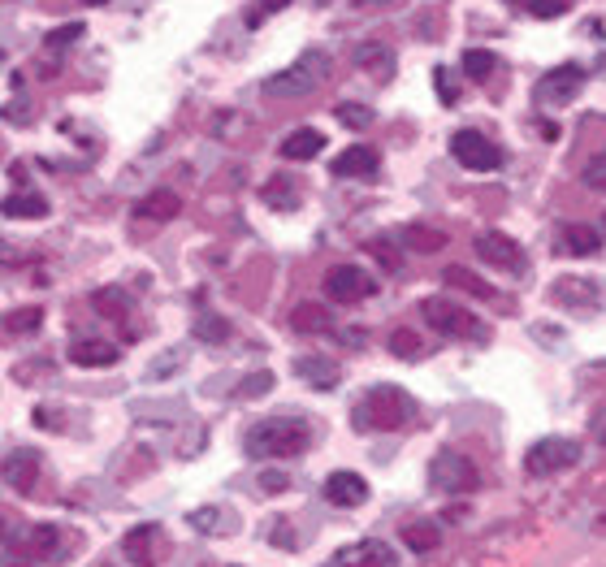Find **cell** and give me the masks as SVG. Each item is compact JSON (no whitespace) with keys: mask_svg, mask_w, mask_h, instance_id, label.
Returning <instances> with one entry per match:
<instances>
[{"mask_svg":"<svg viewBox=\"0 0 606 567\" xmlns=\"http://www.w3.org/2000/svg\"><path fill=\"white\" fill-rule=\"evenodd\" d=\"M477 256L485 260V265L503 269V273H520V269H524V252H520V243H516V239H507V234H498V230L477 234Z\"/></svg>","mask_w":606,"mask_h":567,"instance_id":"9c48e42d","label":"cell"},{"mask_svg":"<svg viewBox=\"0 0 606 567\" xmlns=\"http://www.w3.org/2000/svg\"><path fill=\"white\" fill-rule=\"evenodd\" d=\"M286 5H291V0H260V13H278Z\"/></svg>","mask_w":606,"mask_h":567,"instance_id":"7bdbcfd3","label":"cell"},{"mask_svg":"<svg viewBox=\"0 0 606 567\" xmlns=\"http://www.w3.org/2000/svg\"><path fill=\"white\" fill-rule=\"evenodd\" d=\"M433 83H438L442 104H455V87H451V74H446V65H438V70H433Z\"/></svg>","mask_w":606,"mask_h":567,"instance_id":"ab89813d","label":"cell"},{"mask_svg":"<svg viewBox=\"0 0 606 567\" xmlns=\"http://www.w3.org/2000/svg\"><path fill=\"white\" fill-rule=\"evenodd\" d=\"M581 83H585V70H581V65H559V70H550V74L542 78L537 96L563 104V100H572L576 91H581Z\"/></svg>","mask_w":606,"mask_h":567,"instance_id":"2e32d148","label":"cell"},{"mask_svg":"<svg viewBox=\"0 0 606 567\" xmlns=\"http://www.w3.org/2000/svg\"><path fill=\"white\" fill-rule=\"evenodd\" d=\"M494 70H498V57H494L490 48H468L464 52V74L472 78V83H485Z\"/></svg>","mask_w":606,"mask_h":567,"instance_id":"83f0119b","label":"cell"},{"mask_svg":"<svg viewBox=\"0 0 606 567\" xmlns=\"http://www.w3.org/2000/svg\"><path fill=\"white\" fill-rule=\"evenodd\" d=\"M511 5H524V0H511Z\"/></svg>","mask_w":606,"mask_h":567,"instance_id":"7dc6e473","label":"cell"},{"mask_svg":"<svg viewBox=\"0 0 606 567\" xmlns=\"http://www.w3.org/2000/svg\"><path fill=\"white\" fill-rule=\"evenodd\" d=\"M355 65L368 70L373 78H390L394 74V52L386 44H377V39H368V44L355 48Z\"/></svg>","mask_w":606,"mask_h":567,"instance_id":"44dd1931","label":"cell"},{"mask_svg":"<svg viewBox=\"0 0 606 567\" xmlns=\"http://www.w3.org/2000/svg\"><path fill=\"white\" fill-rule=\"evenodd\" d=\"M429 485L438 494H451V498H459V494H472L481 485V472H477V464H472L468 455H459V451H438L433 455V464H429Z\"/></svg>","mask_w":606,"mask_h":567,"instance_id":"5b68a950","label":"cell"},{"mask_svg":"<svg viewBox=\"0 0 606 567\" xmlns=\"http://www.w3.org/2000/svg\"><path fill=\"white\" fill-rule=\"evenodd\" d=\"M70 360L78 368H113L117 360H122V347H117V342H104V338H74Z\"/></svg>","mask_w":606,"mask_h":567,"instance_id":"5bb4252c","label":"cell"},{"mask_svg":"<svg viewBox=\"0 0 606 567\" xmlns=\"http://www.w3.org/2000/svg\"><path fill=\"white\" fill-rule=\"evenodd\" d=\"M329 567H394V546H386L381 537H364V542L342 546Z\"/></svg>","mask_w":606,"mask_h":567,"instance_id":"7c38bea8","label":"cell"},{"mask_svg":"<svg viewBox=\"0 0 606 567\" xmlns=\"http://www.w3.org/2000/svg\"><path fill=\"white\" fill-rule=\"evenodd\" d=\"M260 200L269 208H278V213H291V208H299V191H295L291 178H269L265 187H260Z\"/></svg>","mask_w":606,"mask_h":567,"instance_id":"d4e9b609","label":"cell"},{"mask_svg":"<svg viewBox=\"0 0 606 567\" xmlns=\"http://www.w3.org/2000/svg\"><path fill=\"white\" fill-rule=\"evenodd\" d=\"M360 9H377V5H390V0H355Z\"/></svg>","mask_w":606,"mask_h":567,"instance_id":"ee69618b","label":"cell"},{"mask_svg":"<svg viewBox=\"0 0 606 567\" xmlns=\"http://www.w3.org/2000/svg\"><path fill=\"white\" fill-rule=\"evenodd\" d=\"M572 464H581V442H572V438H542L524 455L529 477H555V472L572 468Z\"/></svg>","mask_w":606,"mask_h":567,"instance_id":"8992f818","label":"cell"},{"mask_svg":"<svg viewBox=\"0 0 606 567\" xmlns=\"http://www.w3.org/2000/svg\"><path fill=\"white\" fill-rule=\"evenodd\" d=\"M602 247V234L594 226H585V221H572L568 230H563V252L568 256H594Z\"/></svg>","mask_w":606,"mask_h":567,"instance_id":"603a6c76","label":"cell"},{"mask_svg":"<svg viewBox=\"0 0 606 567\" xmlns=\"http://www.w3.org/2000/svg\"><path fill=\"white\" fill-rule=\"evenodd\" d=\"M420 316H425V325H433L438 334L446 338H485V325H481V316H472L464 303H455V299H442V295H433L420 303Z\"/></svg>","mask_w":606,"mask_h":567,"instance_id":"277c9868","label":"cell"},{"mask_svg":"<svg viewBox=\"0 0 606 567\" xmlns=\"http://www.w3.org/2000/svg\"><path fill=\"white\" fill-rule=\"evenodd\" d=\"M191 524H200V529H213V524H217V511H195Z\"/></svg>","mask_w":606,"mask_h":567,"instance_id":"b9f144b4","label":"cell"},{"mask_svg":"<svg viewBox=\"0 0 606 567\" xmlns=\"http://www.w3.org/2000/svg\"><path fill=\"white\" fill-rule=\"evenodd\" d=\"M9 546H13V550H22V555H35V559H44V555H52V550L61 546V533L52 529V524H39V529H26L22 537H13Z\"/></svg>","mask_w":606,"mask_h":567,"instance_id":"ffe728a7","label":"cell"},{"mask_svg":"<svg viewBox=\"0 0 606 567\" xmlns=\"http://www.w3.org/2000/svg\"><path fill=\"white\" fill-rule=\"evenodd\" d=\"M260 485H265V490H286L291 477H286V472H260Z\"/></svg>","mask_w":606,"mask_h":567,"instance_id":"60d3db41","label":"cell"},{"mask_svg":"<svg viewBox=\"0 0 606 567\" xmlns=\"http://www.w3.org/2000/svg\"><path fill=\"white\" fill-rule=\"evenodd\" d=\"M329 325L334 321H329V312L321 308V303H299V308L291 312V329H299V334H325Z\"/></svg>","mask_w":606,"mask_h":567,"instance_id":"484cf974","label":"cell"},{"mask_svg":"<svg viewBox=\"0 0 606 567\" xmlns=\"http://www.w3.org/2000/svg\"><path fill=\"white\" fill-rule=\"evenodd\" d=\"M420 351H425V342H420L416 329H394V334H390V355H399V360H416Z\"/></svg>","mask_w":606,"mask_h":567,"instance_id":"4dcf8cb0","label":"cell"},{"mask_svg":"<svg viewBox=\"0 0 606 567\" xmlns=\"http://www.w3.org/2000/svg\"><path fill=\"white\" fill-rule=\"evenodd\" d=\"M78 35H83V22H70V26H57V31H52L44 44H48V48H61V44H70V39H78Z\"/></svg>","mask_w":606,"mask_h":567,"instance_id":"74e56055","label":"cell"},{"mask_svg":"<svg viewBox=\"0 0 606 567\" xmlns=\"http://www.w3.org/2000/svg\"><path fill=\"white\" fill-rule=\"evenodd\" d=\"M0 213L5 217H48V200L39 191H13L0 200Z\"/></svg>","mask_w":606,"mask_h":567,"instance_id":"7402d4cb","label":"cell"},{"mask_svg":"<svg viewBox=\"0 0 606 567\" xmlns=\"http://www.w3.org/2000/svg\"><path fill=\"white\" fill-rule=\"evenodd\" d=\"M91 308L96 312H104V316H126V308H130V299L122 295V290H96V295H91Z\"/></svg>","mask_w":606,"mask_h":567,"instance_id":"d6a6232c","label":"cell"},{"mask_svg":"<svg viewBox=\"0 0 606 567\" xmlns=\"http://www.w3.org/2000/svg\"><path fill=\"white\" fill-rule=\"evenodd\" d=\"M83 5H104V0H83Z\"/></svg>","mask_w":606,"mask_h":567,"instance_id":"f6af8a7d","label":"cell"},{"mask_svg":"<svg viewBox=\"0 0 606 567\" xmlns=\"http://www.w3.org/2000/svg\"><path fill=\"white\" fill-rule=\"evenodd\" d=\"M325 78H329V52L325 48H308L295 65H286L282 74L269 78L265 96L269 100H303V96H312Z\"/></svg>","mask_w":606,"mask_h":567,"instance_id":"3957f363","label":"cell"},{"mask_svg":"<svg viewBox=\"0 0 606 567\" xmlns=\"http://www.w3.org/2000/svg\"><path fill=\"white\" fill-rule=\"evenodd\" d=\"M381 169V156L377 148H368V143H355L342 156H334V174L338 178H373Z\"/></svg>","mask_w":606,"mask_h":567,"instance_id":"e0dca14e","label":"cell"},{"mask_svg":"<svg viewBox=\"0 0 606 567\" xmlns=\"http://www.w3.org/2000/svg\"><path fill=\"white\" fill-rule=\"evenodd\" d=\"M286 161H312L316 152H325V135L321 130H312V126H299L291 130V135L282 139V148H278Z\"/></svg>","mask_w":606,"mask_h":567,"instance_id":"d6986e66","label":"cell"},{"mask_svg":"<svg viewBox=\"0 0 606 567\" xmlns=\"http://www.w3.org/2000/svg\"><path fill=\"white\" fill-rule=\"evenodd\" d=\"M442 282L455 286V290H464V295H472V299H490L494 295V286L485 282V278H477L472 269H464V265H451V269L442 273Z\"/></svg>","mask_w":606,"mask_h":567,"instance_id":"cb8c5ba5","label":"cell"},{"mask_svg":"<svg viewBox=\"0 0 606 567\" xmlns=\"http://www.w3.org/2000/svg\"><path fill=\"white\" fill-rule=\"evenodd\" d=\"M325 498L334 507H360L364 498H368V481L360 477V472H329L325 477Z\"/></svg>","mask_w":606,"mask_h":567,"instance_id":"9a60e30c","label":"cell"},{"mask_svg":"<svg viewBox=\"0 0 606 567\" xmlns=\"http://www.w3.org/2000/svg\"><path fill=\"white\" fill-rule=\"evenodd\" d=\"M325 295L334 303H360L377 295V282L360 265H334L325 273Z\"/></svg>","mask_w":606,"mask_h":567,"instance_id":"ba28073f","label":"cell"},{"mask_svg":"<svg viewBox=\"0 0 606 567\" xmlns=\"http://www.w3.org/2000/svg\"><path fill=\"white\" fill-rule=\"evenodd\" d=\"M524 5H529L533 18H559L563 13V0H524Z\"/></svg>","mask_w":606,"mask_h":567,"instance_id":"f35d334b","label":"cell"},{"mask_svg":"<svg viewBox=\"0 0 606 567\" xmlns=\"http://www.w3.org/2000/svg\"><path fill=\"white\" fill-rule=\"evenodd\" d=\"M451 156L472 174H494V169H503V152H498V143H490L481 135V130H455L451 135Z\"/></svg>","mask_w":606,"mask_h":567,"instance_id":"52a82bcc","label":"cell"},{"mask_svg":"<svg viewBox=\"0 0 606 567\" xmlns=\"http://www.w3.org/2000/svg\"><path fill=\"white\" fill-rule=\"evenodd\" d=\"M182 213V195L178 191H169V187H156V191H148L143 200H135V208H130V217L135 221H174Z\"/></svg>","mask_w":606,"mask_h":567,"instance_id":"4fadbf2b","label":"cell"},{"mask_svg":"<svg viewBox=\"0 0 606 567\" xmlns=\"http://www.w3.org/2000/svg\"><path fill=\"white\" fill-rule=\"evenodd\" d=\"M122 555L139 567H156L165 559V533L156 524H139V529H130L122 537Z\"/></svg>","mask_w":606,"mask_h":567,"instance_id":"30bf717a","label":"cell"},{"mask_svg":"<svg viewBox=\"0 0 606 567\" xmlns=\"http://www.w3.org/2000/svg\"><path fill=\"white\" fill-rule=\"evenodd\" d=\"M368 252H373V256L381 260V265H386V269H399V265H403V256L394 252V247H390L386 239H373V243H368Z\"/></svg>","mask_w":606,"mask_h":567,"instance_id":"8d00e7d4","label":"cell"},{"mask_svg":"<svg viewBox=\"0 0 606 567\" xmlns=\"http://www.w3.org/2000/svg\"><path fill=\"white\" fill-rule=\"evenodd\" d=\"M195 338H200V342H226L230 325L221 321V316H200V321H195Z\"/></svg>","mask_w":606,"mask_h":567,"instance_id":"836d02e7","label":"cell"},{"mask_svg":"<svg viewBox=\"0 0 606 567\" xmlns=\"http://www.w3.org/2000/svg\"><path fill=\"white\" fill-rule=\"evenodd\" d=\"M39 321H44V308H39V303H31V308L9 312V316H5V329H9V334H35Z\"/></svg>","mask_w":606,"mask_h":567,"instance_id":"f546056e","label":"cell"},{"mask_svg":"<svg viewBox=\"0 0 606 567\" xmlns=\"http://www.w3.org/2000/svg\"><path fill=\"white\" fill-rule=\"evenodd\" d=\"M581 178H585V187H594V191H606V152L594 156L585 169H581Z\"/></svg>","mask_w":606,"mask_h":567,"instance_id":"e575fe53","label":"cell"},{"mask_svg":"<svg viewBox=\"0 0 606 567\" xmlns=\"http://www.w3.org/2000/svg\"><path fill=\"white\" fill-rule=\"evenodd\" d=\"M0 481H5L13 494H31L39 485V455L26 451V446L9 451L5 459H0Z\"/></svg>","mask_w":606,"mask_h":567,"instance_id":"8fae6325","label":"cell"},{"mask_svg":"<svg viewBox=\"0 0 606 567\" xmlns=\"http://www.w3.org/2000/svg\"><path fill=\"white\" fill-rule=\"evenodd\" d=\"M403 542H407V550H416V555H429V550H438L442 533H438V524L416 520V524H407V529H403Z\"/></svg>","mask_w":606,"mask_h":567,"instance_id":"4316f807","label":"cell"},{"mask_svg":"<svg viewBox=\"0 0 606 567\" xmlns=\"http://www.w3.org/2000/svg\"><path fill=\"white\" fill-rule=\"evenodd\" d=\"M269 390H273V373H252V377H247L243 386H239L243 399H260V394H269Z\"/></svg>","mask_w":606,"mask_h":567,"instance_id":"d590c367","label":"cell"},{"mask_svg":"<svg viewBox=\"0 0 606 567\" xmlns=\"http://www.w3.org/2000/svg\"><path fill=\"white\" fill-rule=\"evenodd\" d=\"M312 442V429L295 416H273V420H260V425L247 429L243 438V451L252 459H295L308 451Z\"/></svg>","mask_w":606,"mask_h":567,"instance_id":"6da1fadb","label":"cell"},{"mask_svg":"<svg viewBox=\"0 0 606 567\" xmlns=\"http://www.w3.org/2000/svg\"><path fill=\"white\" fill-rule=\"evenodd\" d=\"M598 438H602V446H606V429H598Z\"/></svg>","mask_w":606,"mask_h":567,"instance_id":"bcb514c9","label":"cell"},{"mask_svg":"<svg viewBox=\"0 0 606 567\" xmlns=\"http://www.w3.org/2000/svg\"><path fill=\"white\" fill-rule=\"evenodd\" d=\"M403 243L412 247V252H442L446 234L442 230H429V226H403Z\"/></svg>","mask_w":606,"mask_h":567,"instance_id":"f1b7e54d","label":"cell"},{"mask_svg":"<svg viewBox=\"0 0 606 567\" xmlns=\"http://www.w3.org/2000/svg\"><path fill=\"white\" fill-rule=\"evenodd\" d=\"M295 373L308 381L312 390H334L342 381V368L334 360H325V355H299L295 360Z\"/></svg>","mask_w":606,"mask_h":567,"instance_id":"ac0fdd59","label":"cell"},{"mask_svg":"<svg viewBox=\"0 0 606 567\" xmlns=\"http://www.w3.org/2000/svg\"><path fill=\"white\" fill-rule=\"evenodd\" d=\"M334 113H338V122H342V126H351V130H364V126H373V109H368V104L342 100Z\"/></svg>","mask_w":606,"mask_h":567,"instance_id":"1f68e13d","label":"cell"},{"mask_svg":"<svg viewBox=\"0 0 606 567\" xmlns=\"http://www.w3.org/2000/svg\"><path fill=\"white\" fill-rule=\"evenodd\" d=\"M412 416H416V403H412V394H407L403 386H373L351 412V420H355V429H360V433L403 429Z\"/></svg>","mask_w":606,"mask_h":567,"instance_id":"7a4b0ae2","label":"cell"}]
</instances>
